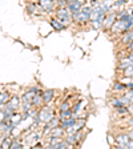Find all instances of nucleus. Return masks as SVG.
<instances>
[{
    "mask_svg": "<svg viewBox=\"0 0 133 149\" xmlns=\"http://www.w3.org/2000/svg\"><path fill=\"white\" fill-rule=\"evenodd\" d=\"M130 141L128 133H121L116 137V146L118 148H127V144Z\"/></svg>",
    "mask_w": 133,
    "mask_h": 149,
    "instance_id": "nucleus-1",
    "label": "nucleus"
},
{
    "mask_svg": "<svg viewBox=\"0 0 133 149\" xmlns=\"http://www.w3.org/2000/svg\"><path fill=\"white\" fill-rule=\"evenodd\" d=\"M132 64H133V61L127 56V57H124V59H121L120 64H118V69H123V71H124L125 68H128V67L132 65Z\"/></svg>",
    "mask_w": 133,
    "mask_h": 149,
    "instance_id": "nucleus-2",
    "label": "nucleus"
},
{
    "mask_svg": "<svg viewBox=\"0 0 133 149\" xmlns=\"http://www.w3.org/2000/svg\"><path fill=\"white\" fill-rule=\"evenodd\" d=\"M123 72H124L123 74H124L125 77H133V64H132V65H129L128 68H125Z\"/></svg>",
    "mask_w": 133,
    "mask_h": 149,
    "instance_id": "nucleus-3",
    "label": "nucleus"
},
{
    "mask_svg": "<svg viewBox=\"0 0 133 149\" xmlns=\"http://www.w3.org/2000/svg\"><path fill=\"white\" fill-rule=\"evenodd\" d=\"M125 88H127V85L123 83H116L115 85H113V89L115 91H124Z\"/></svg>",
    "mask_w": 133,
    "mask_h": 149,
    "instance_id": "nucleus-4",
    "label": "nucleus"
},
{
    "mask_svg": "<svg viewBox=\"0 0 133 149\" xmlns=\"http://www.w3.org/2000/svg\"><path fill=\"white\" fill-rule=\"evenodd\" d=\"M52 91H48V92L45 93V96H44V100H45V101H49L51 100V97H52Z\"/></svg>",
    "mask_w": 133,
    "mask_h": 149,
    "instance_id": "nucleus-5",
    "label": "nucleus"
},
{
    "mask_svg": "<svg viewBox=\"0 0 133 149\" xmlns=\"http://www.w3.org/2000/svg\"><path fill=\"white\" fill-rule=\"evenodd\" d=\"M52 25L56 28V29H61V28H63V25H61V24H59V23L56 22V20H52Z\"/></svg>",
    "mask_w": 133,
    "mask_h": 149,
    "instance_id": "nucleus-6",
    "label": "nucleus"
},
{
    "mask_svg": "<svg viewBox=\"0 0 133 149\" xmlns=\"http://www.w3.org/2000/svg\"><path fill=\"white\" fill-rule=\"evenodd\" d=\"M128 136H129L130 140H133V129H130L129 132H128Z\"/></svg>",
    "mask_w": 133,
    "mask_h": 149,
    "instance_id": "nucleus-7",
    "label": "nucleus"
}]
</instances>
